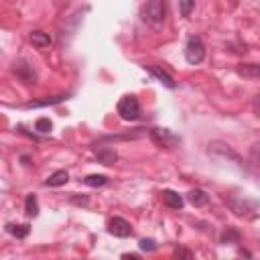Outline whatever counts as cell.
<instances>
[{"label":"cell","mask_w":260,"mask_h":260,"mask_svg":"<svg viewBox=\"0 0 260 260\" xmlns=\"http://www.w3.org/2000/svg\"><path fill=\"white\" fill-rule=\"evenodd\" d=\"M31 43L35 45V47L43 49V47H49L51 45V37H49V33H45V31H33L31 33Z\"/></svg>","instance_id":"8fae6325"},{"label":"cell","mask_w":260,"mask_h":260,"mask_svg":"<svg viewBox=\"0 0 260 260\" xmlns=\"http://www.w3.org/2000/svg\"><path fill=\"white\" fill-rule=\"evenodd\" d=\"M163 201H165V206L171 208V209H181L183 208V197H181L173 189H165L163 191Z\"/></svg>","instance_id":"ba28073f"},{"label":"cell","mask_w":260,"mask_h":260,"mask_svg":"<svg viewBox=\"0 0 260 260\" xmlns=\"http://www.w3.org/2000/svg\"><path fill=\"white\" fill-rule=\"evenodd\" d=\"M179 6H181V15L189 17L191 10H193V6H195V0H179Z\"/></svg>","instance_id":"44dd1931"},{"label":"cell","mask_w":260,"mask_h":260,"mask_svg":"<svg viewBox=\"0 0 260 260\" xmlns=\"http://www.w3.org/2000/svg\"><path fill=\"white\" fill-rule=\"evenodd\" d=\"M149 137L156 146H161V149H173V146H177L181 142V139L169 128H153L149 132Z\"/></svg>","instance_id":"7a4b0ae2"},{"label":"cell","mask_w":260,"mask_h":260,"mask_svg":"<svg viewBox=\"0 0 260 260\" xmlns=\"http://www.w3.org/2000/svg\"><path fill=\"white\" fill-rule=\"evenodd\" d=\"M187 199H189V203H193L195 208H201V206H206V203L209 201V195L206 193V191H201V189H191L187 193Z\"/></svg>","instance_id":"30bf717a"},{"label":"cell","mask_w":260,"mask_h":260,"mask_svg":"<svg viewBox=\"0 0 260 260\" xmlns=\"http://www.w3.org/2000/svg\"><path fill=\"white\" fill-rule=\"evenodd\" d=\"M96 159L102 163V165H114L118 161V155L114 149H108V146H102V149L96 151Z\"/></svg>","instance_id":"9c48e42d"},{"label":"cell","mask_w":260,"mask_h":260,"mask_svg":"<svg viewBox=\"0 0 260 260\" xmlns=\"http://www.w3.org/2000/svg\"><path fill=\"white\" fill-rule=\"evenodd\" d=\"M173 256L175 258H193V252H189V250H185V248H177V250L173 252Z\"/></svg>","instance_id":"7402d4cb"},{"label":"cell","mask_w":260,"mask_h":260,"mask_svg":"<svg viewBox=\"0 0 260 260\" xmlns=\"http://www.w3.org/2000/svg\"><path fill=\"white\" fill-rule=\"evenodd\" d=\"M73 203H77V206H87V197H73Z\"/></svg>","instance_id":"603a6c76"},{"label":"cell","mask_w":260,"mask_h":260,"mask_svg":"<svg viewBox=\"0 0 260 260\" xmlns=\"http://www.w3.org/2000/svg\"><path fill=\"white\" fill-rule=\"evenodd\" d=\"M87 187H104L108 183V177L106 175H87L86 179H82Z\"/></svg>","instance_id":"e0dca14e"},{"label":"cell","mask_w":260,"mask_h":260,"mask_svg":"<svg viewBox=\"0 0 260 260\" xmlns=\"http://www.w3.org/2000/svg\"><path fill=\"white\" fill-rule=\"evenodd\" d=\"M51 128H53V124H51L49 118H39V120L35 122V130H39V132H43V134L51 132Z\"/></svg>","instance_id":"d6986e66"},{"label":"cell","mask_w":260,"mask_h":260,"mask_svg":"<svg viewBox=\"0 0 260 260\" xmlns=\"http://www.w3.org/2000/svg\"><path fill=\"white\" fill-rule=\"evenodd\" d=\"M25 213L29 218H37L39 216V201H37L35 193H29L25 197Z\"/></svg>","instance_id":"7c38bea8"},{"label":"cell","mask_w":260,"mask_h":260,"mask_svg":"<svg viewBox=\"0 0 260 260\" xmlns=\"http://www.w3.org/2000/svg\"><path fill=\"white\" fill-rule=\"evenodd\" d=\"M65 96H55V98H47V100H33V102H27L25 108H43V106H55L63 102Z\"/></svg>","instance_id":"9a60e30c"},{"label":"cell","mask_w":260,"mask_h":260,"mask_svg":"<svg viewBox=\"0 0 260 260\" xmlns=\"http://www.w3.org/2000/svg\"><path fill=\"white\" fill-rule=\"evenodd\" d=\"M108 232L112 236H116V238H128V236L132 234V228L124 218H112L110 224H108Z\"/></svg>","instance_id":"5b68a950"},{"label":"cell","mask_w":260,"mask_h":260,"mask_svg":"<svg viewBox=\"0 0 260 260\" xmlns=\"http://www.w3.org/2000/svg\"><path fill=\"white\" fill-rule=\"evenodd\" d=\"M118 114L124 120H137L140 116V106H139V100L134 96H124L118 102Z\"/></svg>","instance_id":"277c9868"},{"label":"cell","mask_w":260,"mask_h":260,"mask_svg":"<svg viewBox=\"0 0 260 260\" xmlns=\"http://www.w3.org/2000/svg\"><path fill=\"white\" fill-rule=\"evenodd\" d=\"M254 110H256V114L260 116V96H256V100H254Z\"/></svg>","instance_id":"cb8c5ba5"},{"label":"cell","mask_w":260,"mask_h":260,"mask_svg":"<svg viewBox=\"0 0 260 260\" xmlns=\"http://www.w3.org/2000/svg\"><path fill=\"white\" fill-rule=\"evenodd\" d=\"M67 181H69L67 171H55L53 175H49L47 181H45V185H47V187H61V185L67 183Z\"/></svg>","instance_id":"4fadbf2b"},{"label":"cell","mask_w":260,"mask_h":260,"mask_svg":"<svg viewBox=\"0 0 260 260\" xmlns=\"http://www.w3.org/2000/svg\"><path fill=\"white\" fill-rule=\"evenodd\" d=\"M13 71L20 77L25 84H35V80H37V75H35V71H33V67L29 65V63H25V61H18V63H15V67H13Z\"/></svg>","instance_id":"8992f818"},{"label":"cell","mask_w":260,"mask_h":260,"mask_svg":"<svg viewBox=\"0 0 260 260\" xmlns=\"http://www.w3.org/2000/svg\"><path fill=\"white\" fill-rule=\"evenodd\" d=\"M6 232L17 236V238H27L29 232H31V225L29 224H6Z\"/></svg>","instance_id":"5bb4252c"},{"label":"cell","mask_w":260,"mask_h":260,"mask_svg":"<svg viewBox=\"0 0 260 260\" xmlns=\"http://www.w3.org/2000/svg\"><path fill=\"white\" fill-rule=\"evenodd\" d=\"M144 20H149L153 27H161L165 20V0H149L144 8Z\"/></svg>","instance_id":"3957f363"},{"label":"cell","mask_w":260,"mask_h":260,"mask_svg":"<svg viewBox=\"0 0 260 260\" xmlns=\"http://www.w3.org/2000/svg\"><path fill=\"white\" fill-rule=\"evenodd\" d=\"M203 57H206V47H203V43L197 35H191L187 39V45H185V59L187 63L191 65H197L203 61Z\"/></svg>","instance_id":"6da1fadb"},{"label":"cell","mask_w":260,"mask_h":260,"mask_svg":"<svg viewBox=\"0 0 260 260\" xmlns=\"http://www.w3.org/2000/svg\"><path fill=\"white\" fill-rule=\"evenodd\" d=\"M139 246H140V250H144V252H155L156 248H159V244H156L153 238H142L139 242Z\"/></svg>","instance_id":"ffe728a7"},{"label":"cell","mask_w":260,"mask_h":260,"mask_svg":"<svg viewBox=\"0 0 260 260\" xmlns=\"http://www.w3.org/2000/svg\"><path fill=\"white\" fill-rule=\"evenodd\" d=\"M220 242H222V244H238V242H240V232L234 230V228H228V230L222 234Z\"/></svg>","instance_id":"ac0fdd59"},{"label":"cell","mask_w":260,"mask_h":260,"mask_svg":"<svg viewBox=\"0 0 260 260\" xmlns=\"http://www.w3.org/2000/svg\"><path fill=\"white\" fill-rule=\"evenodd\" d=\"M238 75L242 77H260V65L258 63H246V65H238Z\"/></svg>","instance_id":"2e32d148"},{"label":"cell","mask_w":260,"mask_h":260,"mask_svg":"<svg viewBox=\"0 0 260 260\" xmlns=\"http://www.w3.org/2000/svg\"><path fill=\"white\" fill-rule=\"evenodd\" d=\"M144 67H146V71H151V73L156 77V80H159L163 86H167L169 89H175V87H177V84H175L173 77L169 75L165 69H161L159 65H144Z\"/></svg>","instance_id":"52a82bcc"},{"label":"cell","mask_w":260,"mask_h":260,"mask_svg":"<svg viewBox=\"0 0 260 260\" xmlns=\"http://www.w3.org/2000/svg\"><path fill=\"white\" fill-rule=\"evenodd\" d=\"M122 258H132V260H139V254H122Z\"/></svg>","instance_id":"d4e9b609"}]
</instances>
